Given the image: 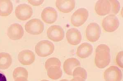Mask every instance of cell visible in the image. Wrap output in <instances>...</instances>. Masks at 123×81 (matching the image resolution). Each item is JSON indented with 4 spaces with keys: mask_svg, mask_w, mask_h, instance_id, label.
<instances>
[{
    "mask_svg": "<svg viewBox=\"0 0 123 81\" xmlns=\"http://www.w3.org/2000/svg\"><path fill=\"white\" fill-rule=\"evenodd\" d=\"M109 2L111 6L110 14L115 15L119 13L120 7V5L119 2L117 0H109Z\"/></svg>",
    "mask_w": 123,
    "mask_h": 81,
    "instance_id": "cb8c5ba5",
    "label": "cell"
},
{
    "mask_svg": "<svg viewBox=\"0 0 123 81\" xmlns=\"http://www.w3.org/2000/svg\"><path fill=\"white\" fill-rule=\"evenodd\" d=\"M56 5L59 11L62 13H69L74 8L75 1L74 0H57L56 1Z\"/></svg>",
    "mask_w": 123,
    "mask_h": 81,
    "instance_id": "9a60e30c",
    "label": "cell"
},
{
    "mask_svg": "<svg viewBox=\"0 0 123 81\" xmlns=\"http://www.w3.org/2000/svg\"><path fill=\"white\" fill-rule=\"evenodd\" d=\"M101 34V29L98 23H91L87 26L86 30V35L87 40L94 42L98 40Z\"/></svg>",
    "mask_w": 123,
    "mask_h": 81,
    "instance_id": "5b68a950",
    "label": "cell"
},
{
    "mask_svg": "<svg viewBox=\"0 0 123 81\" xmlns=\"http://www.w3.org/2000/svg\"><path fill=\"white\" fill-rule=\"evenodd\" d=\"M29 73L25 68L19 67L14 69L13 72V77L14 79L18 77H23L28 78Z\"/></svg>",
    "mask_w": 123,
    "mask_h": 81,
    "instance_id": "7402d4cb",
    "label": "cell"
},
{
    "mask_svg": "<svg viewBox=\"0 0 123 81\" xmlns=\"http://www.w3.org/2000/svg\"><path fill=\"white\" fill-rule=\"evenodd\" d=\"M47 76L49 78L53 80H57L61 78L63 72L61 66H52L47 69Z\"/></svg>",
    "mask_w": 123,
    "mask_h": 81,
    "instance_id": "d6986e66",
    "label": "cell"
},
{
    "mask_svg": "<svg viewBox=\"0 0 123 81\" xmlns=\"http://www.w3.org/2000/svg\"><path fill=\"white\" fill-rule=\"evenodd\" d=\"M89 16V12L85 8H80L77 9L73 13L71 18L72 24L75 27L82 26L87 20Z\"/></svg>",
    "mask_w": 123,
    "mask_h": 81,
    "instance_id": "3957f363",
    "label": "cell"
},
{
    "mask_svg": "<svg viewBox=\"0 0 123 81\" xmlns=\"http://www.w3.org/2000/svg\"><path fill=\"white\" fill-rule=\"evenodd\" d=\"M66 37L68 42L73 46L78 45L82 39V34L80 31L75 28H71L68 30L66 33Z\"/></svg>",
    "mask_w": 123,
    "mask_h": 81,
    "instance_id": "7c38bea8",
    "label": "cell"
},
{
    "mask_svg": "<svg viewBox=\"0 0 123 81\" xmlns=\"http://www.w3.org/2000/svg\"><path fill=\"white\" fill-rule=\"evenodd\" d=\"M123 51L119 52L118 53L116 58V62L117 64L119 67L123 68Z\"/></svg>",
    "mask_w": 123,
    "mask_h": 81,
    "instance_id": "d4e9b609",
    "label": "cell"
},
{
    "mask_svg": "<svg viewBox=\"0 0 123 81\" xmlns=\"http://www.w3.org/2000/svg\"><path fill=\"white\" fill-rule=\"evenodd\" d=\"M49 81V80H41V81Z\"/></svg>",
    "mask_w": 123,
    "mask_h": 81,
    "instance_id": "1f68e13d",
    "label": "cell"
},
{
    "mask_svg": "<svg viewBox=\"0 0 123 81\" xmlns=\"http://www.w3.org/2000/svg\"><path fill=\"white\" fill-rule=\"evenodd\" d=\"M111 6L109 0H100L96 3L95 10L100 16H105L110 13Z\"/></svg>",
    "mask_w": 123,
    "mask_h": 81,
    "instance_id": "5bb4252c",
    "label": "cell"
},
{
    "mask_svg": "<svg viewBox=\"0 0 123 81\" xmlns=\"http://www.w3.org/2000/svg\"><path fill=\"white\" fill-rule=\"evenodd\" d=\"M55 50V46L48 40H42L35 46V51L38 56L46 57L52 54Z\"/></svg>",
    "mask_w": 123,
    "mask_h": 81,
    "instance_id": "6da1fadb",
    "label": "cell"
},
{
    "mask_svg": "<svg viewBox=\"0 0 123 81\" xmlns=\"http://www.w3.org/2000/svg\"><path fill=\"white\" fill-rule=\"evenodd\" d=\"M7 34L9 38L12 40L20 39L24 34L23 27L18 23L12 24L9 27Z\"/></svg>",
    "mask_w": 123,
    "mask_h": 81,
    "instance_id": "30bf717a",
    "label": "cell"
},
{
    "mask_svg": "<svg viewBox=\"0 0 123 81\" xmlns=\"http://www.w3.org/2000/svg\"><path fill=\"white\" fill-rule=\"evenodd\" d=\"M33 12L31 6L26 4H22L16 7L15 14L16 17L19 20L26 21L31 17Z\"/></svg>",
    "mask_w": 123,
    "mask_h": 81,
    "instance_id": "8992f818",
    "label": "cell"
},
{
    "mask_svg": "<svg viewBox=\"0 0 123 81\" xmlns=\"http://www.w3.org/2000/svg\"><path fill=\"white\" fill-rule=\"evenodd\" d=\"M44 0H29L28 2L31 4L33 6H38L41 5L44 2Z\"/></svg>",
    "mask_w": 123,
    "mask_h": 81,
    "instance_id": "4316f807",
    "label": "cell"
},
{
    "mask_svg": "<svg viewBox=\"0 0 123 81\" xmlns=\"http://www.w3.org/2000/svg\"><path fill=\"white\" fill-rule=\"evenodd\" d=\"M12 58L7 53H0V69H7L10 67L12 63Z\"/></svg>",
    "mask_w": 123,
    "mask_h": 81,
    "instance_id": "ffe728a7",
    "label": "cell"
},
{
    "mask_svg": "<svg viewBox=\"0 0 123 81\" xmlns=\"http://www.w3.org/2000/svg\"><path fill=\"white\" fill-rule=\"evenodd\" d=\"M35 55L30 50H25L20 52L18 56L19 61L24 65H30L34 62Z\"/></svg>",
    "mask_w": 123,
    "mask_h": 81,
    "instance_id": "4fadbf2b",
    "label": "cell"
},
{
    "mask_svg": "<svg viewBox=\"0 0 123 81\" xmlns=\"http://www.w3.org/2000/svg\"><path fill=\"white\" fill-rule=\"evenodd\" d=\"M13 6L10 0H0V16H7L13 11Z\"/></svg>",
    "mask_w": 123,
    "mask_h": 81,
    "instance_id": "ac0fdd59",
    "label": "cell"
},
{
    "mask_svg": "<svg viewBox=\"0 0 123 81\" xmlns=\"http://www.w3.org/2000/svg\"><path fill=\"white\" fill-rule=\"evenodd\" d=\"M80 62L77 59L75 58H70L65 60L63 65V68L66 74L72 76L74 68L80 66Z\"/></svg>",
    "mask_w": 123,
    "mask_h": 81,
    "instance_id": "e0dca14e",
    "label": "cell"
},
{
    "mask_svg": "<svg viewBox=\"0 0 123 81\" xmlns=\"http://www.w3.org/2000/svg\"><path fill=\"white\" fill-rule=\"evenodd\" d=\"M93 51V46L89 43L85 42L82 43L78 47L76 54L80 58L85 59L91 55Z\"/></svg>",
    "mask_w": 123,
    "mask_h": 81,
    "instance_id": "2e32d148",
    "label": "cell"
},
{
    "mask_svg": "<svg viewBox=\"0 0 123 81\" xmlns=\"http://www.w3.org/2000/svg\"><path fill=\"white\" fill-rule=\"evenodd\" d=\"M25 29L26 32L29 34L38 35L43 32L44 25L43 22L39 19H32L26 23Z\"/></svg>",
    "mask_w": 123,
    "mask_h": 81,
    "instance_id": "7a4b0ae2",
    "label": "cell"
},
{
    "mask_svg": "<svg viewBox=\"0 0 123 81\" xmlns=\"http://www.w3.org/2000/svg\"><path fill=\"white\" fill-rule=\"evenodd\" d=\"M72 76H73L74 77H79L86 80L87 78V74L85 68L80 66H78L76 67L73 70Z\"/></svg>",
    "mask_w": 123,
    "mask_h": 81,
    "instance_id": "44dd1931",
    "label": "cell"
},
{
    "mask_svg": "<svg viewBox=\"0 0 123 81\" xmlns=\"http://www.w3.org/2000/svg\"><path fill=\"white\" fill-rule=\"evenodd\" d=\"M69 81L68 80H66V79H63V80H61L60 81Z\"/></svg>",
    "mask_w": 123,
    "mask_h": 81,
    "instance_id": "4dcf8cb0",
    "label": "cell"
},
{
    "mask_svg": "<svg viewBox=\"0 0 123 81\" xmlns=\"http://www.w3.org/2000/svg\"><path fill=\"white\" fill-rule=\"evenodd\" d=\"M101 51H107L110 52L109 47L105 44H101L98 46L96 50V52Z\"/></svg>",
    "mask_w": 123,
    "mask_h": 81,
    "instance_id": "484cf974",
    "label": "cell"
},
{
    "mask_svg": "<svg viewBox=\"0 0 123 81\" xmlns=\"http://www.w3.org/2000/svg\"><path fill=\"white\" fill-rule=\"evenodd\" d=\"M14 81H28L27 78L25 77H19L14 79Z\"/></svg>",
    "mask_w": 123,
    "mask_h": 81,
    "instance_id": "83f0119b",
    "label": "cell"
},
{
    "mask_svg": "<svg viewBox=\"0 0 123 81\" xmlns=\"http://www.w3.org/2000/svg\"><path fill=\"white\" fill-rule=\"evenodd\" d=\"M41 17L43 22L48 24L55 23L57 20L58 13L54 8L47 7L45 8L42 11Z\"/></svg>",
    "mask_w": 123,
    "mask_h": 81,
    "instance_id": "8fae6325",
    "label": "cell"
},
{
    "mask_svg": "<svg viewBox=\"0 0 123 81\" xmlns=\"http://www.w3.org/2000/svg\"><path fill=\"white\" fill-rule=\"evenodd\" d=\"M48 38L52 41L59 42L64 37V31L62 27L58 25L50 26L47 30Z\"/></svg>",
    "mask_w": 123,
    "mask_h": 81,
    "instance_id": "ba28073f",
    "label": "cell"
},
{
    "mask_svg": "<svg viewBox=\"0 0 123 81\" xmlns=\"http://www.w3.org/2000/svg\"><path fill=\"white\" fill-rule=\"evenodd\" d=\"M61 65L62 63L60 60L56 57H51L48 59L45 63V68L46 70L52 66L57 65L61 66Z\"/></svg>",
    "mask_w": 123,
    "mask_h": 81,
    "instance_id": "603a6c76",
    "label": "cell"
},
{
    "mask_svg": "<svg viewBox=\"0 0 123 81\" xmlns=\"http://www.w3.org/2000/svg\"><path fill=\"white\" fill-rule=\"evenodd\" d=\"M70 81H85V80L81 78V77H74L73 79H71Z\"/></svg>",
    "mask_w": 123,
    "mask_h": 81,
    "instance_id": "f546056e",
    "label": "cell"
},
{
    "mask_svg": "<svg viewBox=\"0 0 123 81\" xmlns=\"http://www.w3.org/2000/svg\"><path fill=\"white\" fill-rule=\"evenodd\" d=\"M102 26L105 31L112 32L115 31L119 27V21L116 15L110 14L103 19Z\"/></svg>",
    "mask_w": 123,
    "mask_h": 81,
    "instance_id": "277c9868",
    "label": "cell"
},
{
    "mask_svg": "<svg viewBox=\"0 0 123 81\" xmlns=\"http://www.w3.org/2000/svg\"><path fill=\"white\" fill-rule=\"evenodd\" d=\"M110 52L107 51L96 52L95 64L98 68H105L110 64Z\"/></svg>",
    "mask_w": 123,
    "mask_h": 81,
    "instance_id": "9c48e42d",
    "label": "cell"
},
{
    "mask_svg": "<svg viewBox=\"0 0 123 81\" xmlns=\"http://www.w3.org/2000/svg\"><path fill=\"white\" fill-rule=\"evenodd\" d=\"M104 78L105 81H121L122 78V71L118 67L112 65L105 71Z\"/></svg>",
    "mask_w": 123,
    "mask_h": 81,
    "instance_id": "52a82bcc",
    "label": "cell"
},
{
    "mask_svg": "<svg viewBox=\"0 0 123 81\" xmlns=\"http://www.w3.org/2000/svg\"><path fill=\"white\" fill-rule=\"evenodd\" d=\"M0 81H7L6 76L3 73H0Z\"/></svg>",
    "mask_w": 123,
    "mask_h": 81,
    "instance_id": "f1b7e54d",
    "label": "cell"
}]
</instances>
